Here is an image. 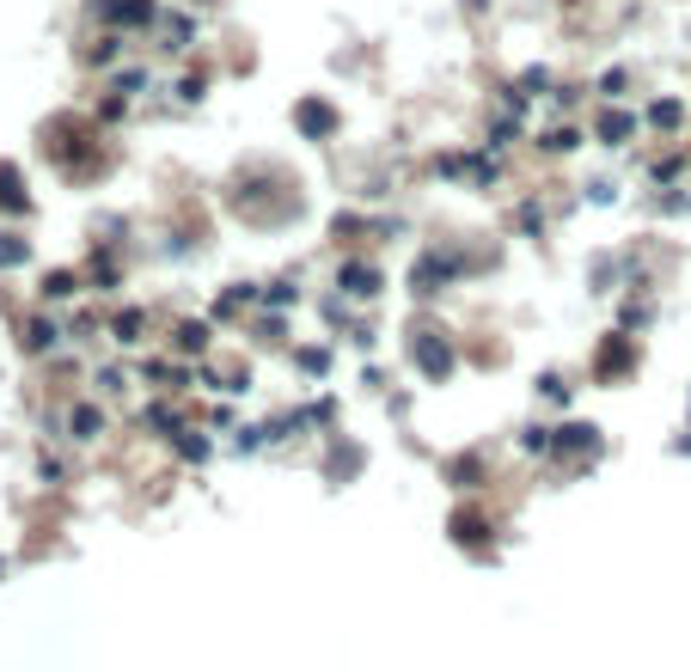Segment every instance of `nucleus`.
Wrapping results in <instances>:
<instances>
[{
	"label": "nucleus",
	"mask_w": 691,
	"mask_h": 672,
	"mask_svg": "<svg viewBox=\"0 0 691 672\" xmlns=\"http://www.w3.org/2000/svg\"><path fill=\"white\" fill-rule=\"evenodd\" d=\"M331 105H319V98H312V105H300V129L306 135H331Z\"/></svg>",
	"instance_id": "1a4fd4ad"
},
{
	"label": "nucleus",
	"mask_w": 691,
	"mask_h": 672,
	"mask_svg": "<svg viewBox=\"0 0 691 672\" xmlns=\"http://www.w3.org/2000/svg\"><path fill=\"white\" fill-rule=\"evenodd\" d=\"M649 122H655V129H679V105H673V98H661V105L649 110Z\"/></svg>",
	"instance_id": "2eb2a0df"
},
{
	"label": "nucleus",
	"mask_w": 691,
	"mask_h": 672,
	"mask_svg": "<svg viewBox=\"0 0 691 672\" xmlns=\"http://www.w3.org/2000/svg\"><path fill=\"white\" fill-rule=\"evenodd\" d=\"M81 288V281L67 276V269H55V276H43V300H67V294Z\"/></svg>",
	"instance_id": "ddd939ff"
},
{
	"label": "nucleus",
	"mask_w": 691,
	"mask_h": 672,
	"mask_svg": "<svg viewBox=\"0 0 691 672\" xmlns=\"http://www.w3.org/2000/svg\"><path fill=\"white\" fill-rule=\"evenodd\" d=\"M520 447H527V452H551V435H545V428H527V435H520Z\"/></svg>",
	"instance_id": "f3484780"
},
{
	"label": "nucleus",
	"mask_w": 691,
	"mask_h": 672,
	"mask_svg": "<svg viewBox=\"0 0 691 672\" xmlns=\"http://www.w3.org/2000/svg\"><path fill=\"white\" fill-rule=\"evenodd\" d=\"M483 532H490V526H483V514H471V508L453 514V538H459V544H483Z\"/></svg>",
	"instance_id": "0eeeda50"
},
{
	"label": "nucleus",
	"mask_w": 691,
	"mask_h": 672,
	"mask_svg": "<svg viewBox=\"0 0 691 672\" xmlns=\"http://www.w3.org/2000/svg\"><path fill=\"white\" fill-rule=\"evenodd\" d=\"M178 349H184V355H202V349H209V324H196V318L178 324Z\"/></svg>",
	"instance_id": "9b49d317"
},
{
	"label": "nucleus",
	"mask_w": 691,
	"mask_h": 672,
	"mask_svg": "<svg viewBox=\"0 0 691 672\" xmlns=\"http://www.w3.org/2000/svg\"><path fill=\"white\" fill-rule=\"evenodd\" d=\"M55 343H62V330H55L50 318H31V324H25V349H31V355H43V349H55Z\"/></svg>",
	"instance_id": "423d86ee"
},
{
	"label": "nucleus",
	"mask_w": 691,
	"mask_h": 672,
	"mask_svg": "<svg viewBox=\"0 0 691 672\" xmlns=\"http://www.w3.org/2000/svg\"><path fill=\"white\" fill-rule=\"evenodd\" d=\"M337 281H343L349 294H373V288H380V276H373L368 264H343V276H337Z\"/></svg>",
	"instance_id": "9d476101"
},
{
	"label": "nucleus",
	"mask_w": 691,
	"mask_h": 672,
	"mask_svg": "<svg viewBox=\"0 0 691 672\" xmlns=\"http://www.w3.org/2000/svg\"><path fill=\"white\" fill-rule=\"evenodd\" d=\"M13 264H25V238H19V233H0V269H13Z\"/></svg>",
	"instance_id": "4468645a"
},
{
	"label": "nucleus",
	"mask_w": 691,
	"mask_h": 672,
	"mask_svg": "<svg viewBox=\"0 0 691 672\" xmlns=\"http://www.w3.org/2000/svg\"><path fill=\"white\" fill-rule=\"evenodd\" d=\"M411 361H416V373H423V380H447V373H453V349H447V337L423 330V337L411 343Z\"/></svg>",
	"instance_id": "f257e3e1"
},
{
	"label": "nucleus",
	"mask_w": 691,
	"mask_h": 672,
	"mask_svg": "<svg viewBox=\"0 0 691 672\" xmlns=\"http://www.w3.org/2000/svg\"><path fill=\"white\" fill-rule=\"evenodd\" d=\"M67 428H74V440H98V435H105V409H98V404H74Z\"/></svg>",
	"instance_id": "20e7f679"
},
{
	"label": "nucleus",
	"mask_w": 691,
	"mask_h": 672,
	"mask_svg": "<svg viewBox=\"0 0 691 672\" xmlns=\"http://www.w3.org/2000/svg\"><path fill=\"white\" fill-rule=\"evenodd\" d=\"M630 129H637V122H630V117H625V110H606V117H599V135H606V141H612V147L625 141V135H630Z\"/></svg>",
	"instance_id": "f8f14e48"
},
{
	"label": "nucleus",
	"mask_w": 691,
	"mask_h": 672,
	"mask_svg": "<svg viewBox=\"0 0 691 672\" xmlns=\"http://www.w3.org/2000/svg\"><path fill=\"white\" fill-rule=\"evenodd\" d=\"M110 25H153V0H98Z\"/></svg>",
	"instance_id": "f03ea898"
},
{
	"label": "nucleus",
	"mask_w": 691,
	"mask_h": 672,
	"mask_svg": "<svg viewBox=\"0 0 691 672\" xmlns=\"http://www.w3.org/2000/svg\"><path fill=\"white\" fill-rule=\"evenodd\" d=\"M0 209L25 214V184H19V172H13V166H0Z\"/></svg>",
	"instance_id": "6e6552de"
},
{
	"label": "nucleus",
	"mask_w": 691,
	"mask_h": 672,
	"mask_svg": "<svg viewBox=\"0 0 691 672\" xmlns=\"http://www.w3.org/2000/svg\"><path fill=\"white\" fill-rule=\"evenodd\" d=\"M594 447H599L594 423H570V428H557V440H551V452H594Z\"/></svg>",
	"instance_id": "7ed1b4c3"
},
{
	"label": "nucleus",
	"mask_w": 691,
	"mask_h": 672,
	"mask_svg": "<svg viewBox=\"0 0 691 672\" xmlns=\"http://www.w3.org/2000/svg\"><path fill=\"white\" fill-rule=\"evenodd\" d=\"M625 367H630V343L625 337H612V343L599 349V380H618Z\"/></svg>",
	"instance_id": "39448f33"
},
{
	"label": "nucleus",
	"mask_w": 691,
	"mask_h": 672,
	"mask_svg": "<svg viewBox=\"0 0 691 672\" xmlns=\"http://www.w3.org/2000/svg\"><path fill=\"white\" fill-rule=\"evenodd\" d=\"M117 343H141V312H123L117 318Z\"/></svg>",
	"instance_id": "dca6fc26"
}]
</instances>
